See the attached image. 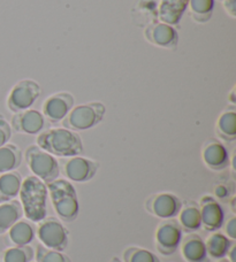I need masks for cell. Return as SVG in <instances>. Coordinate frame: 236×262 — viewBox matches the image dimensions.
Segmentation results:
<instances>
[{
	"instance_id": "14",
	"label": "cell",
	"mask_w": 236,
	"mask_h": 262,
	"mask_svg": "<svg viewBox=\"0 0 236 262\" xmlns=\"http://www.w3.org/2000/svg\"><path fill=\"white\" fill-rule=\"evenodd\" d=\"M46 121L42 112L37 110H26L14 113L11 127L18 134L40 135L44 130Z\"/></svg>"
},
{
	"instance_id": "6",
	"label": "cell",
	"mask_w": 236,
	"mask_h": 262,
	"mask_svg": "<svg viewBox=\"0 0 236 262\" xmlns=\"http://www.w3.org/2000/svg\"><path fill=\"white\" fill-rule=\"evenodd\" d=\"M36 235L41 244L47 249L64 252L69 243V231L59 219L49 216L38 222Z\"/></svg>"
},
{
	"instance_id": "11",
	"label": "cell",
	"mask_w": 236,
	"mask_h": 262,
	"mask_svg": "<svg viewBox=\"0 0 236 262\" xmlns=\"http://www.w3.org/2000/svg\"><path fill=\"white\" fill-rule=\"evenodd\" d=\"M74 97L69 92L54 93L45 99L42 114L51 123L61 122L74 107Z\"/></svg>"
},
{
	"instance_id": "20",
	"label": "cell",
	"mask_w": 236,
	"mask_h": 262,
	"mask_svg": "<svg viewBox=\"0 0 236 262\" xmlns=\"http://www.w3.org/2000/svg\"><path fill=\"white\" fill-rule=\"evenodd\" d=\"M22 181L21 174L16 170L0 174V204L17 198Z\"/></svg>"
},
{
	"instance_id": "23",
	"label": "cell",
	"mask_w": 236,
	"mask_h": 262,
	"mask_svg": "<svg viewBox=\"0 0 236 262\" xmlns=\"http://www.w3.org/2000/svg\"><path fill=\"white\" fill-rule=\"evenodd\" d=\"M23 154L14 144H6L0 147V174L16 170L20 167Z\"/></svg>"
},
{
	"instance_id": "12",
	"label": "cell",
	"mask_w": 236,
	"mask_h": 262,
	"mask_svg": "<svg viewBox=\"0 0 236 262\" xmlns=\"http://www.w3.org/2000/svg\"><path fill=\"white\" fill-rule=\"evenodd\" d=\"M144 38L151 45L162 49H175L179 43V34L175 28L163 22H152L145 28Z\"/></svg>"
},
{
	"instance_id": "2",
	"label": "cell",
	"mask_w": 236,
	"mask_h": 262,
	"mask_svg": "<svg viewBox=\"0 0 236 262\" xmlns=\"http://www.w3.org/2000/svg\"><path fill=\"white\" fill-rule=\"evenodd\" d=\"M20 203L23 215L27 220L38 223L47 216V198L49 191L43 181L34 175L27 176L22 181L20 189Z\"/></svg>"
},
{
	"instance_id": "37",
	"label": "cell",
	"mask_w": 236,
	"mask_h": 262,
	"mask_svg": "<svg viewBox=\"0 0 236 262\" xmlns=\"http://www.w3.org/2000/svg\"><path fill=\"white\" fill-rule=\"evenodd\" d=\"M0 262H2V261H0Z\"/></svg>"
},
{
	"instance_id": "3",
	"label": "cell",
	"mask_w": 236,
	"mask_h": 262,
	"mask_svg": "<svg viewBox=\"0 0 236 262\" xmlns=\"http://www.w3.org/2000/svg\"><path fill=\"white\" fill-rule=\"evenodd\" d=\"M50 198L61 221L70 223L80 214V200L75 186L68 180L56 179L46 184Z\"/></svg>"
},
{
	"instance_id": "24",
	"label": "cell",
	"mask_w": 236,
	"mask_h": 262,
	"mask_svg": "<svg viewBox=\"0 0 236 262\" xmlns=\"http://www.w3.org/2000/svg\"><path fill=\"white\" fill-rule=\"evenodd\" d=\"M217 135L226 142H234L236 139V112L234 107L220 114L215 124Z\"/></svg>"
},
{
	"instance_id": "30",
	"label": "cell",
	"mask_w": 236,
	"mask_h": 262,
	"mask_svg": "<svg viewBox=\"0 0 236 262\" xmlns=\"http://www.w3.org/2000/svg\"><path fill=\"white\" fill-rule=\"evenodd\" d=\"M225 232L229 239H236V216H230L225 224Z\"/></svg>"
},
{
	"instance_id": "32",
	"label": "cell",
	"mask_w": 236,
	"mask_h": 262,
	"mask_svg": "<svg viewBox=\"0 0 236 262\" xmlns=\"http://www.w3.org/2000/svg\"><path fill=\"white\" fill-rule=\"evenodd\" d=\"M214 194L218 199L224 200V199L228 198V196H229V190L226 185H223V184L217 185L215 189H214Z\"/></svg>"
},
{
	"instance_id": "16",
	"label": "cell",
	"mask_w": 236,
	"mask_h": 262,
	"mask_svg": "<svg viewBox=\"0 0 236 262\" xmlns=\"http://www.w3.org/2000/svg\"><path fill=\"white\" fill-rule=\"evenodd\" d=\"M189 0H160L158 18L169 26H178L187 11Z\"/></svg>"
},
{
	"instance_id": "19",
	"label": "cell",
	"mask_w": 236,
	"mask_h": 262,
	"mask_svg": "<svg viewBox=\"0 0 236 262\" xmlns=\"http://www.w3.org/2000/svg\"><path fill=\"white\" fill-rule=\"evenodd\" d=\"M178 216L179 224H180L183 231L191 233L202 228L200 205L193 203V201H188L185 206L182 205Z\"/></svg>"
},
{
	"instance_id": "9",
	"label": "cell",
	"mask_w": 236,
	"mask_h": 262,
	"mask_svg": "<svg viewBox=\"0 0 236 262\" xmlns=\"http://www.w3.org/2000/svg\"><path fill=\"white\" fill-rule=\"evenodd\" d=\"M183 239V230L179 222L169 219L160 223L154 233L155 247L159 253L169 256L175 253Z\"/></svg>"
},
{
	"instance_id": "17",
	"label": "cell",
	"mask_w": 236,
	"mask_h": 262,
	"mask_svg": "<svg viewBox=\"0 0 236 262\" xmlns=\"http://www.w3.org/2000/svg\"><path fill=\"white\" fill-rule=\"evenodd\" d=\"M181 254L187 262H205L207 259L205 242L200 235L190 233L181 242Z\"/></svg>"
},
{
	"instance_id": "13",
	"label": "cell",
	"mask_w": 236,
	"mask_h": 262,
	"mask_svg": "<svg viewBox=\"0 0 236 262\" xmlns=\"http://www.w3.org/2000/svg\"><path fill=\"white\" fill-rule=\"evenodd\" d=\"M202 228L206 231L214 232L224 226L225 212L218 200L212 195H204L200 203Z\"/></svg>"
},
{
	"instance_id": "25",
	"label": "cell",
	"mask_w": 236,
	"mask_h": 262,
	"mask_svg": "<svg viewBox=\"0 0 236 262\" xmlns=\"http://www.w3.org/2000/svg\"><path fill=\"white\" fill-rule=\"evenodd\" d=\"M188 8L193 20L198 23H205L211 20L214 0H189Z\"/></svg>"
},
{
	"instance_id": "10",
	"label": "cell",
	"mask_w": 236,
	"mask_h": 262,
	"mask_svg": "<svg viewBox=\"0 0 236 262\" xmlns=\"http://www.w3.org/2000/svg\"><path fill=\"white\" fill-rule=\"evenodd\" d=\"M181 207V199L172 192H162L151 195L145 203V209L151 215L163 220H169L178 216Z\"/></svg>"
},
{
	"instance_id": "7",
	"label": "cell",
	"mask_w": 236,
	"mask_h": 262,
	"mask_svg": "<svg viewBox=\"0 0 236 262\" xmlns=\"http://www.w3.org/2000/svg\"><path fill=\"white\" fill-rule=\"evenodd\" d=\"M42 93L41 85L34 79H21L12 88L7 97V107L13 113L29 110Z\"/></svg>"
},
{
	"instance_id": "1",
	"label": "cell",
	"mask_w": 236,
	"mask_h": 262,
	"mask_svg": "<svg viewBox=\"0 0 236 262\" xmlns=\"http://www.w3.org/2000/svg\"><path fill=\"white\" fill-rule=\"evenodd\" d=\"M37 146L53 157L70 158L83 152V142L77 133L66 128L42 131L36 139Z\"/></svg>"
},
{
	"instance_id": "27",
	"label": "cell",
	"mask_w": 236,
	"mask_h": 262,
	"mask_svg": "<svg viewBox=\"0 0 236 262\" xmlns=\"http://www.w3.org/2000/svg\"><path fill=\"white\" fill-rule=\"evenodd\" d=\"M124 262H160V260L149 250L130 246L124 252Z\"/></svg>"
},
{
	"instance_id": "34",
	"label": "cell",
	"mask_w": 236,
	"mask_h": 262,
	"mask_svg": "<svg viewBox=\"0 0 236 262\" xmlns=\"http://www.w3.org/2000/svg\"><path fill=\"white\" fill-rule=\"evenodd\" d=\"M229 101L232 102L233 105H235L236 104V97H235V88L233 89L232 91H230V93H229Z\"/></svg>"
},
{
	"instance_id": "35",
	"label": "cell",
	"mask_w": 236,
	"mask_h": 262,
	"mask_svg": "<svg viewBox=\"0 0 236 262\" xmlns=\"http://www.w3.org/2000/svg\"><path fill=\"white\" fill-rule=\"evenodd\" d=\"M110 262H124V261H121L119 258H113Z\"/></svg>"
},
{
	"instance_id": "29",
	"label": "cell",
	"mask_w": 236,
	"mask_h": 262,
	"mask_svg": "<svg viewBox=\"0 0 236 262\" xmlns=\"http://www.w3.org/2000/svg\"><path fill=\"white\" fill-rule=\"evenodd\" d=\"M12 137V127L3 116H0V147L6 145Z\"/></svg>"
},
{
	"instance_id": "22",
	"label": "cell",
	"mask_w": 236,
	"mask_h": 262,
	"mask_svg": "<svg viewBox=\"0 0 236 262\" xmlns=\"http://www.w3.org/2000/svg\"><path fill=\"white\" fill-rule=\"evenodd\" d=\"M233 244V241L229 239L224 233L214 231L212 235L209 236V238L205 242L207 255H210L212 259L215 260L224 259L227 255L228 251Z\"/></svg>"
},
{
	"instance_id": "21",
	"label": "cell",
	"mask_w": 236,
	"mask_h": 262,
	"mask_svg": "<svg viewBox=\"0 0 236 262\" xmlns=\"http://www.w3.org/2000/svg\"><path fill=\"white\" fill-rule=\"evenodd\" d=\"M23 216L20 200L13 199L0 204V235L6 233Z\"/></svg>"
},
{
	"instance_id": "4",
	"label": "cell",
	"mask_w": 236,
	"mask_h": 262,
	"mask_svg": "<svg viewBox=\"0 0 236 262\" xmlns=\"http://www.w3.org/2000/svg\"><path fill=\"white\" fill-rule=\"evenodd\" d=\"M105 113V105L99 101L74 106L63 120V125L64 128L73 131L89 130L102 122Z\"/></svg>"
},
{
	"instance_id": "5",
	"label": "cell",
	"mask_w": 236,
	"mask_h": 262,
	"mask_svg": "<svg viewBox=\"0 0 236 262\" xmlns=\"http://www.w3.org/2000/svg\"><path fill=\"white\" fill-rule=\"evenodd\" d=\"M25 160L32 175L38 177L45 184L59 179L60 162L52 154L37 145H30L25 152Z\"/></svg>"
},
{
	"instance_id": "15",
	"label": "cell",
	"mask_w": 236,
	"mask_h": 262,
	"mask_svg": "<svg viewBox=\"0 0 236 262\" xmlns=\"http://www.w3.org/2000/svg\"><path fill=\"white\" fill-rule=\"evenodd\" d=\"M203 161L211 170L221 171L229 166V153L227 147L217 139L206 142L202 151Z\"/></svg>"
},
{
	"instance_id": "31",
	"label": "cell",
	"mask_w": 236,
	"mask_h": 262,
	"mask_svg": "<svg viewBox=\"0 0 236 262\" xmlns=\"http://www.w3.org/2000/svg\"><path fill=\"white\" fill-rule=\"evenodd\" d=\"M223 6L230 17H236V0H223Z\"/></svg>"
},
{
	"instance_id": "28",
	"label": "cell",
	"mask_w": 236,
	"mask_h": 262,
	"mask_svg": "<svg viewBox=\"0 0 236 262\" xmlns=\"http://www.w3.org/2000/svg\"><path fill=\"white\" fill-rule=\"evenodd\" d=\"M36 262H72L68 255L64 252L47 249L42 244H38L35 251Z\"/></svg>"
},
{
	"instance_id": "33",
	"label": "cell",
	"mask_w": 236,
	"mask_h": 262,
	"mask_svg": "<svg viewBox=\"0 0 236 262\" xmlns=\"http://www.w3.org/2000/svg\"><path fill=\"white\" fill-rule=\"evenodd\" d=\"M235 255H236V246L233 244L232 247H230V249H229L227 255H226V256H228V261L229 262H236Z\"/></svg>"
},
{
	"instance_id": "8",
	"label": "cell",
	"mask_w": 236,
	"mask_h": 262,
	"mask_svg": "<svg viewBox=\"0 0 236 262\" xmlns=\"http://www.w3.org/2000/svg\"><path fill=\"white\" fill-rule=\"evenodd\" d=\"M99 169V163L92 159H88L81 156L66 158L60 167V172L69 182L76 183H87L96 176Z\"/></svg>"
},
{
	"instance_id": "36",
	"label": "cell",
	"mask_w": 236,
	"mask_h": 262,
	"mask_svg": "<svg viewBox=\"0 0 236 262\" xmlns=\"http://www.w3.org/2000/svg\"><path fill=\"white\" fill-rule=\"evenodd\" d=\"M218 262H229L227 259H220Z\"/></svg>"
},
{
	"instance_id": "26",
	"label": "cell",
	"mask_w": 236,
	"mask_h": 262,
	"mask_svg": "<svg viewBox=\"0 0 236 262\" xmlns=\"http://www.w3.org/2000/svg\"><path fill=\"white\" fill-rule=\"evenodd\" d=\"M35 251L30 245L13 246L3 252V262H31Z\"/></svg>"
},
{
	"instance_id": "18",
	"label": "cell",
	"mask_w": 236,
	"mask_h": 262,
	"mask_svg": "<svg viewBox=\"0 0 236 262\" xmlns=\"http://www.w3.org/2000/svg\"><path fill=\"white\" fill-rule=\"evenodd\" d=\"M36 229L35 223L29 220H18L7 231L8 241L14 246L29 245L36 238Z\"/></svg>"
}]
</instances>
